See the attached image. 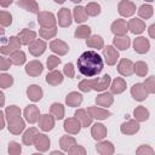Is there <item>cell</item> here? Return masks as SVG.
<instances>
[{
    "mask_svg": "<svg viewBox=\"0 0 155 155\" xmlns=\"http://www.w3.org/2000/svg\"><path fill=\"white\" fill-rule=\"evenodd\" d=\"M63 74L69 78V79H73L75 76V68H74V64L73 63H67L63 68Z\"/></svg>",
    "mask_w": 155,
    "mask_h": 155,
    "instance_id": "obj_53",
    "label": "cell"
},
{
    "mask_svg": "<svg viewBox=\"0 0 155 155\" xmlns=\"http://www.w3.org/2000/svg\"><path fill=\"white\" fill-rule=\"evenodd\" d=\"M23 115H24V119H25L27 122L35 124L40 119V110H39V108L36 105L29 104V105L25 107V109L23 111Z\"/></svg>",
    "mask_w": 155,
    "mask_h": 155,
    "instance_id": "obj_8",
    "label": "cell"
},
{
    "mask_svg": "<svg viewBox=\"0 0 155 155\" xmlns=\"http://www.w3.org/2000/svg\"><path fill=\"white\" fill-rule=\"evenodd\" d=\"M104 67L103 58L93 50L85 51L78 58V69L80 74L86 78H93L98 75Z\"/></svg>",
    "mask_w": 155,
    "mask_h": 155,
    "instance_id": "obj_1",
    "label": "cell"
},
{
    "mask_svg": "<svg viewBox=\"0 0 155 155\" xmlns=\"http://www.w3.org/2000/svg\"><path fill=\"white\" fill-rule=\"evenodd\" d=\"M68 154H70V155H85V154H86V149H85L82 145L75 144V145H73V147L69 149Z\"/></svg>",
    "mask_w": 155,
    "mask_h": 155,
    "instance_id": "obj_54",
    "label": "cell"
},
{
    "mask_svg": "<svg viewBox=\"0 0 155 155\" xmlns=\"http://www.w3.org/2000/svg\"><path fill=\"white\" fill-rule=\"evenodd\" d=\"M113 45L120 50V51H125L130 47L131 45V39L127 35H121V36H114L113 39Z\"/></svg>",
    "mask_w": 155,
    "mask_h": 155,
    "instance_id": "obj_31",
    "label": "cell"
},
{
    "mask_svg": "<svg viewBox=\"0 0 155 155\" xmlns=\"http://www.w3.org/2000/svg\"><path fill=\"white\" fill-rule=\"evenodd\" d=\"M86 45L91 48H96V50H103L104 48V41L102 39V36L99 35H91L88 39H86Z\"/></svg>",
    "mask_w": 155,
    "mask_h": 155,
    "instance_id": "obj_36",
    "label": "cell"
},
{
    "mask_svg": "<svg viewBox=\"0 0 155 155\" xmlns=\"http://www.w3.org/2000/svg\"><path fill=\"white\" fill-rule=\"evenodd\" d=\"M111 33L115 36H121V35H126V33L128 31V22H126L125 19H115L111 23Z\"/></svg>",
    "mask_w": 155,
    "mask_h": 155,
    "instance_id": "obj_11",
    "label": "cell"
},
{
    "mask_svg": "<svg viewBox=\"0 0 155 155\" xmlns=\"http://www.w3.org/2000/svg\"><path fill=\"white\" fill-rule=\"evenodd\" d=\"M148 91L144 87L143 82H137L131 87V96L133 97V99L138 101V102H143L148 98Z\"/></svg>",
    "mask_w": 155,
    "mask_h": 155,
    "instance_id": "obj_7",
    "label": "cell"
},
{
    "mask_svg": "<svg viewBox=\"0 0 155 155\" xmlns=\"http://www.w3.org/2000/svg\"><path fill=\"white\" fill-rule=\"evenodd\" d=\"M0 117H1V126H0V128H4L5 127V117H6L5 111H0Z\"/></svg>",
    "mask_w": 155,
    "mask_h": 155,
    "instance_id": "obj_58",
    "label": "cell"
},
{
    "mask_svg": "<svg viewBox=\"0 0 155 155\" xmlns=\"http://www.w3.org/2000/svg\"><path fill=\"white\" fill-rule=\"evenodd\" d=\"M57 18H58V25L62 27V28H68L71 24V22H73L71 12L67 7H63V8H61L58 11Z\"/></svg>",
    "mask_w": 155,
    "mask_h": 155,
    "instance_id": "obj_16",
    "label": "cell"
},
{
    "mask_svg": "<svg viewBox=\"0 0 155 155\" xmlns=\"http://www.w3.org/2000/svg\"><path fill=\"white\" fill-rule=\"evenodd\" d=\"M81 124L80 121L74 116V117H68L64 120L63 124V128L68 134H78L81 130Z\"/></svg>",
    "mask_w": 155,
    "mask_h": 155,
    "instance_id": "obj_9",
    "label": "cell"
},
{
    "mask_svg": "<svg viewBox=\"0 0 155 155\" xmlns=\"http://www.w3.org/2000/svg\"><path fill=\"white\" fill-rule=\"evenodd\" d=\"M128 30L132 34H142L145 30V23L140 18H131L128 21Z\"/></svg>",
    "mask_w": 155,
    "mask_h": 155,
    "instance_id": "obj_24",
    "label": "cell"
},
{
    "mask_svg": "<svg viewBox=\"0 0 155 155\" xmlns=\"http://www.w3.org/2000/svg\"><path fill=\"white\" fill-rule=\"evenodd\" d=\"M21 46H22V44L19 42V40H18L17 36H10L7 44H6V45H2V46L0 47V51H1V54H5V56L8 54V56H10L12 52L19 50Z\"/></svg>",
    "mask_w": 155,
    "mask_h": 155,
    "instance_id": "obj_10",
    "label": "cell"
},
{
    "mask_svg": "<svg viewBox=\"0 0 155 155\" xmlns=\"http://www.w3.org/2000/svg\"><path fill=\"white\" fill-rule=\"evenodd\" d=\"M17 6L30 12V13H39V4L35 0H18L17 1Z\"/></svg>",
    "mask_w": 155,
    "mask_h": 155,
    "instance_id": "obj_29",
    "label": "cell"
},
{
    "mask_svg": "<svg viewBox=\"0 0 155 155\" xmlns=\"http://www.w3.org/2000/svg\"><path fill=\"white\" fill-rule=\"evenodd\" d=\"M96 150L101 155H113L115 151V148L113 143L109 140H98L96 145Z\"/></svg>",
    "mask_w": 155,
    "mask_h": 155,
    "instance_id": "obj_23",
    "label": "cell"
},
{
    "mask_svg": "<svg viewBox=\"0 0 155 155\" xmlns=\"http://www.w3.org/2000/svg\"><path fill=\"white\" fill-rule=\"evenodd\" d=\"M133 50L139 54H144L150 50V42L144 36H138L133 40Z\"/></svg>",
    "mask_w": 155,
    "mask_h": 155,
    "instance_id": "obj_13",
    "label": "cell"
},
{
    "mask_svg": "<svg viewBox=\"0 0 155 155\" xmlns=\"http://www.w3.org/2000/svg\"><path fill=\"white\" fill-rule=\"evenodd\" d=\"M54 121L56 119L53 117L52 114H42L40 115V119H39V128L42 130L44 132H48L51 130H53L54 127Z\"/></svg>",
    "mask_w": 155,
    "mask_h": 155,
    "instance_id": "obj_15",
    "label": "cell"
},
{
    "mask_svg": "<svg viewBox=\"0 0 155 155\" xmlns=\"http://www.w3.org/2000/svg\"><path fill=\"white\" fill-rule=\"evenodd\" d=\"M87 110H88L90 115L96 120H105L111 115V113L109 110L99 108V107H88Z\"/></svg>",
    "mask_w": 155,
    "mask_h": 155,
    "instance_id": "obj_25",
    "label": "cell"
},
{
    "mask_svg": "<svg viewBox=\"0 0 155 155\" xmlns=\"http://www.w3.org/2000/svg\"><path fill=\"white\" fill-rule=\"evenodd\" d=\"M8 58L11 59V62H12L13 65H22V64H24L25 61H27L25 53H24L22 50H17V51L12 52Z\"/></svg>",
    "mask_w": 155,
    "mask_h": 155,
    "instance_id": "obj_39",
    "label": "cell"
},
{
    "mask_svg": "<svg viewBox=\"0 0 155 155\" xmlns=\"http://www.w3.org/2000/svg\"><path fill=\"white\" fill-rule=\"evenodd\" d=\"M110 92L113 94H120L126 90V81L122 78H116L110 84Z\"/></svg>",
    "mask_w": 155,
    "mask_h": 155,
    "instance_id": "obj_33",
    "label": "cell"
},
{
    "mask_svg": "<svg viewBox=\"0 0 155 155\" xmlns=\"http://www.w3.org/2000/svg\"><path fill=\"white\" fill-rule=\"evenodd\" d=\"M85 8H86L87 15L91 17H96L101 13V5L98 2H88L85 6Z\"/></svg>",
    "mask_w": 155,
    "mask_h": 155,
    "instance_id": "obj_44",
    "label": "cell"
},
{
    "mask_svg": "<svg viewBox=\"0 0 155 155\" xmlns=\"http://www.w3.org/2000/svg\"><path fill=\"white\" fill-rule=\"evenodd\" d=\"M56 4H63V2H65V0H53Z\"/></svg>",
    "mask_w": 155,
    "mask_h": 155,
    "instance_id": "obj_60",
    "label": "cell"
},
{
    "mask_svg": "<svg viewBox=\"0 0 155 155\" xmlns=\"http://www.w3.org/2000/svg\"><path fill=\"white\" fill-rule=\"evenodd\" d=\"M140 126H139V122L134 119V120H128L126 122H124L121 126H120V131L121 133L126 134V136H132V134H136L138 131H139Z\"/></svg>",
    "mask_w": 155,
    "mask_h": 155,
    "instance_id": "obj_18",
    "label": "cell"
},
{
    "mask_svg": "<svg viewBox=\"0 0 155 155\" xmlns=\"http://www.w3.org/2000/svg\"><path fill=\"white\" fill-rule=\"evenodd\" d=\"M148 64L143 61H138L133 64V71L136 73V75H138L139 78H144L148 74Z\"/></svg>",
    "mask_w": 155,
    "mask_h": 155,
    "instance_id": "obj_42",
    "label": "cell"
},
{
    "mask_svg": "<svg viewBox=\"0 0 155 155\" xmlns=\"http://www.w3.org/2000/svg\"><path fill=\"white\" fill-rule=\"evenodd\" d=\"M75 144H76V139L74 137H71V136H68V134L67 136H62L61 139H59V147H61V149L63 151H67V153Z\"/></svg>",
    "mask_w": 155,
    "mask_h": 155,
    "instance_id": "obj_40",
    "label": "cell"
},
{
    "mask_svg": "<svg viewBox=\"0 0 155 155\" xmlns=\"http://www.w3.org/2000/svg\"><path fill=\"white\" fill-rule=\"evenodd\" d=\"M57 34V27H52V28H41L39 30V35L45 39V40H48V39H52L54 38Z\"/></svg>",
    "mask_w": 155,
    "mask_h": 155,
    "instance_id": "obj_45",
    "label": "cell"
},
{
    "mask_svg": "<svg viewBox=\"0 0 155 155\" xmlns=\"http://www.w3.org/2000/svg\"><path fill=\"white\" fill-rule=\"evenodd\" d=\"M0 23H1V27H8L11 25L12 23V15L7 11H1L0 12Z\"/></svg>",
    "mask_w": 155,
    "mask_h": 155,
    "instance_id": "obj_48",
    "label": "cell"
},
{
    "mask_svg": "<svg viewBox=\"0 0 155 155\" xmlns=\"http://www.w3.org/2000/svg\"><path fill=\"white\" fill-rule=\"evenodd\" d=\"M38 23L41 28H52L57 27V19L52 12L48 11H40L38 13Z\"/></svg>",
    "mask_w": 155,
    "mask_h": 155,
    "instance_id": "obj_3",
    "label": "cell"
},
{
    "mask_svg": "<svg viewBox=\"0 0 155 155\" xmlns=\"http://www.w3.org/2000/svg\"><path fill=\"white\" fill-rule=\"evenodd\" d=\"M133 64L132 61L127 59V58H122L119 64H117V71L120 75L122 76H131L134 71H133Z\"/></svg>",
    "mask_w": 155,
    "mask_h": 155,
    "instance_id": "obj_19",
    "label": "cell"
},
{
    "mask_svg": "<svg viewBox=\"0 0 155 155\" xmlns=\"http://www.w3.org/2000/svg\"><path fill=\"white\" fill-rule=\"evenodd\" d=\"M144 1H147V2H153V1H155V0H144Z\"/></svg>",
    "mask_w": 155,
    "mask_h": 155,
    "instance_id": "obj_63",
    "label": "cell"
},
{
    "mask_svg": "<svg viewBox=\"0 0 155 155\" xmlns=\"http://www.w3.org/2000/svg\"><path fill=\"white\" fill-rule=\"evenodd\" d=\"M61 64V59L57 56H48L46 59V65L48 70H54L56 67H58Z\"/></svg>",
    "mask_w": 155,
    "mask_h": 155,
    "instance_id": "obj_49",
    "label": "cell"
},
{
    "mask_svg": "<svg viewBox=\"0 0 155 155\" xmlns=\"http://www.w3.org/2000/svg\"><path fill=\"white\" fill-rule=\"evenodd\" d=\"M28 50H29V52H30V54H33L34 57H39V56H41L44 52H45V50H46V42L44 41V40H41V39H34L29 45H28Z\"/></svg>",
    "mask_w": 155,
    "mask_h": 155,
    "instance_id": "obj_12",
    "label": "cell"
},
{
    "mask_svg": "<svg viewBox=\"0 0 155 155\" xmlns=\"http://www.w3.org/2000/svg\"><path fill=\"white\" fill-rule=\"evenodd\" d=\"M22 111L19 109V107L17 105H8L6 109H5V115H6V119H11V117H15V116H21Z\"/></svg>",
    "mask_w": 155,
    "mask_h": 155,
    "instance_id": "obj_47",
    "label": "cell"
},
{
    "mask_svg": "<svg viewBox=\"0 0 155 155\" xmlns=\"http://www.w3.org/2000/svg\"><path fill=\"white\" fill-rule=\"evenodd\" d=\"M117 12L122 17H131L136 12V5L131 0H121L117 5Z\"/></svg>",
    "mask_w": 155,
    "mask_h": 155,
    "instance_id": "obj_6",
    "label": "cell"
},
{
    "mask_svg": "<svg viewBox=\"0 0 155 155\" xmlns=\"http://www.w3.org/2000/svg\"><path fill=\"white\" fill-rule=\"evenodd\" d=\"M103 57H104V61L108 65H114L116 64L117 59H119V52H117V48L115 46H111V45H108L103 48Z\"/></svg>",
    "mask_w": 155,
    "mask_h": 155,
    "instance_id": "obj_5",
    "label": "cell"
},
{
    "mask_svg": "<svg viewBox=\"0 0 155 155\" xmlns=\"http://www.w3.org/2000/svg\"><path fill=\"white\" fill-rule=\"evenodd\" d=\"M148 34H149V36H150L151 39L155 40V23H153L151 25H149V28H148Z\"/></svg>",
    "mask_w": 155,
    "mask_h": 155,
    "instance_id": "obj_56",
    "label": "cell"
},
{
    "mask_svg": "<svg viewBox=\"0 0 155 155\" xmlns=\"http://www.w3.org/2000/svg\"><path fill=\"white\" fill-rule=\"evenodd\" d=\"M7 128L10 133L17 136V134H21L25 128V122L22 119V116H15L7 120Z\"/></svg>",
    "mask_w": 155,
    "mask_h": 155,
    "instance_id": "obj_4",
    "label": "cell"
},
{
    "mask_svg": "<svg viewBox=\"0 0 155 155\" xmlns=\"http://www.w3.org/2000/svg\"><path fill=\"white\" fill-rule=\"evenodd\" d=\"M96 103L99 107L108 108L114 103V97L111 92H102L96 97Z\"/></svg>",
    "mask_w": 155,
    "mask_h": 155,
    "instance_id": "obj_30",
    "label": "cell"
},
{
    "mask_svg": "<svg viewBox=\"0 0 155 155\" xmlns=\"http://www.w3.org/2000/svg\"><path fill=\"white\" fill-rule=\"evenodd\" d=\"M107 127L101 122H96L91 127V136L94 140H103L107 137Z\"/></svg>",
    "mask_w": 155,
    "mask_h": 155,
    "instance_id": "obj_20",
    "label": "cell"
},
{
    "mask_svg": "<svg viewBox=\"0 0 155 155\" xmlns=\"http://www.w3.org/2000/svg\"><path fill=\"white\" fill-rule=\"evenodd\" d=\"M144 87L148 91V93H155V76L151 75L144 80Z\"/></svg>",
    "mask_w": 155,
    "mask_h": 155,
    "instance_id": "obj_50",
    "label": "cell"
},
{
    "mask_svg": "<svg viewBox=\"0 0 155 155\" xmlns=\"http://www.w3.org/2000/svg\"><path fill=\"white\" fill-rule=\"evenodd\" d=\"M0 97H1V105H4V103H5V94H4V92L0 93Z\"/></svg>",
    "mask_w": 155,
    "mask_h": 155,
    "instance_id": "obj_59",
    "label": "cell"
},
{
    "mask_svg": "<svg viewBox=\"0 0 155 155\" xmlns=\"http://www.w3.org/2000/svg\"><path fill=\"white\" fill-rule=\"evenodd\" d=\"M75 38L76 39H88L91 36V28L88 25H80L75 29V33H74Z\"/></svg>",
    "mask_w": 155,
    "mask_h": 155,
    "instance_id": "obj_43",
    "label": "cell"
},
{
    "mask_svg": "<svg viewBox=\"0 0 155 155\" xmlns=\"http://www.w3.org/2000/svg\"><path fill=\"white\" fill-rule=\"evenodd\" d=\"M154 153H155L154 149L150 145H145V144L139 145L137 148V150H136V154L137 155H153Z\"/></svg>",
    "mask_w": 155,
    "mask_h": 155,
    "instance_id": "obj_52",
    "label": "cell"
},
{
    "mask_svg": "<svg viewBox=\"0 0 155 155\" xmlns=\"http://www.w3.org/2000/svg\"><path fill=\"white\" fill-rule=\"evenodd\" d=\"M137 12H138V16H139L140 18H143V19H149V18H151V16H153V13H154V8H153V6L149 5V4H143L142 6H139V8L137 10Z\"/></svg>",
    "mask_w": 155,
    "mask_h": 155,
    "instance_id": "obj_41",
    "label": "cell"
},
{
    "mask_svg": "<svg viewBox=\"0 0 155 155\" xmlns=\"http://www.w3.org/2000/svg\"><path fill=\"white\" fill-rule=\"evenodd\" d=\"M65 103H67L68 107H73V108L79 107L82 103L81 93H79V92H70V93H68L67 97H65Z\"/></svg>",
    "mask_w": 155,
    "mask_h": 155,
    "instance_id": "obj_34",
    "label": "cell"
},
{
    "mask_svg": "<svg viewBox=\"0 0 155 155\" xmlns=\"http://www.w3.org/2000/svg\"><path fill=\"white\" fill-rule=\"evenodd\" d=\"M13 85V78L10 75V74H6V73H2L0 75V87L2 90L5 88H8Z\"/></svg>",
    "mask_w": 155,
    "mask_h": 155,
    "instance_id": "obj_46",
    "label": "cell"
},
{
    "mask_svg": "<svg viewBox=\"0 0 155 155\" xmlns=\"http://www.w3.org/2000/svg\"><path fill=\"white\" fill-rule=\"evenodd\" d=\"M50 50H51L53 53L58 54V56H64V54L68 53L69 46H68V44H65L63 40L54 39V40H52V41L50 42Z\"/></svg>",
    "mask_w": 155,
    "mask_h": 155,
    "instance_id": "obj_17",
    "label": "cell"
},
{
    "mask_svg": "<svg viewBox=\"0 0 155 155\" xmlns=\"http://www.w3.org/2000/svg\"><path fill=\"white\" fill-rule=\"evenodd\" d=\"M50 114H52L56 120H62L65 114L64 105L61 103H52L50 107Z\"/></svg>",
    "mask_w": 155,
    "mask_h": 155,
    "instance_id": "obj_38",
    "label": "cell"
},
{
    "mask_svg": "<svg viewBox=\"0 0 155 155\" xmlns=\"http://www.w3.org/2000/svg\"><path fill=\"white\" fill-rule=\"evenodd\" d=\"M74 116L80 121V124H81V126H82V127H88V126H91L92 120H93V117L90 115L88 110L82 109V108L78 109V110L75 111Z\"/></svg>",
    "mask_w": 155,
    "mask_h": 155,
    "instance_id": "obj_22",
    "label": "cell"
},
{
    "mask_svg": "<svg viewBox=\"0 0 155 155\" xmlns=\"http://www.w3.org/2000/svg\"><path fill=\"white\" fill-rule=\"evenodd\" d=\"M63 74L58 70H51L47 75H46V82L51 86H58L59 84L63 82Z\"/></svg>",
    "mask_w": 155,
    "mask_h": 155,
    "instance_id": "obj_32",
    "label": "cell"
},
{
    "mask_svg": "<svg viewBox=\"0 0 155 155\" xmlns=\"http://www.w3.org/2000/svg\"><path fill=\"white\" fill-rule=\"evenodd\" d=\"M17 38L19 40V42L22 45H29L34 39H36V33L31 29H28V28H24L22 29L18 34H17Z\"/></svg>",
    "mask_w": 155,
    "mask_h": 155,
    "instance_id": "obj_21",
    "label": "cell"
},
{
    "mask_svg": "<svg viewBox=\"0 0 155 155\" xmlns=\"http://www.w3.org/2000/svg\"><path fill=\"white\" fill-rule=\"evenodd\" d=\"M51 154H53V155H56V154H58V155H62V153H61V151H52Z\"/></svg>",
    "mask_w": 155,
    "mask_h": 155,
    "instance_id": "obj_62",
    "label": "cell"
},
{
    "mask_svg": "<svg viewBox=\"0 0 155 155\" xmlns=\"http://www.w3.org/2000/svg\"><path fill=\"white\" fill-rule=\"evenodd\" d=\"M12 2H13V0H0V5H1L2 7H7V6H10Z\"/></svg>",
    "mask_w": 155,
    "mask_h": 155,
    "instance_id": "obj_57",
    "label": "cell"
},
{
    "mask_svg": "<svg viewBox=\"0 0 155 155\" xmlns=\"http://www.w3.org/2000/svg\"><path fill=\"white\" fill-rule=\"evenodd\" d=\"M11 65H12L11 59H10V58H6L5 54H2V56L0 57V69L5 71V70H7Z\"/></svg>",
    "mask_w": 155,
    "mask_h": 155,
    "instance_id": "obj_55",
    "label": "cell"
},
{
    "mask_svg": "<svg viewBox=\"0 0 155 155\" xmlns=\"http://www.w3.org/2000/svg\"><path fill=\"white\" fill-rule=\"evenodd\" d=\"M111 84V78L109 74L103 75L102 78H94V79H85L79 82V90L81 92H90L92 90L103 92L105 91Z\"/></svg>",
    "mask_w": 155,
    "mask_h": 155,
    "instance_id": "obj_2",
    "label": "cell"
},
{
    "mask_svg": "<svg viewBox=\"0 0 155 155\" xmlns=\"http://www.w3.org/2000/svg\"><path fill=\"white\" fill-rule=\"evenodd\" d=\"M50 138L45 134V133H39L36 139H35V143H34V147L36 150L44 153V151H47L48 148H50Z\"/></svg>",
    "mask_w": 155,
    "mask_h": 155,
    "instance_id": "obj_26",
    "label": "cell"
},
{
    "mask_svg": "<svg viewBox=\"0 0 155 155\" xmlns=\"http://www.w3.org/2000/svg\"><path fill=\"white\" fill-rule=\"evenodd\" d=\"M24 70H25V73H27L29 76L36 78V76H39V75L42 73V70H44V65H42V63H41L40 61L34 59V61H30L29 63L25 64Z\"/></svg>",
    "mask_w": 155,
    "mask_h": 155,
    "instance_id": "obj_14",
    "label": "cell"
},
{
    "mask_svg": "<svg viewBox=\"0 0 155 155\" xmlns=\"http://www.w3.org/2000/svg\"><path fill=\"white\" fill-rule=\"evenodd\" d=\"M22 153V147L19 143L15 142V140H11L8 143V154L10 155H19Z\"/></svg>",
    "mask_w": 155,
    "mask_h": 155,
    "instance_id": "obj_51",
    "label": "cell"
},
{
    "mask_svg": "<svg viewBox=\"0 0 155 155\" xmlns=\"http://www.w3.org/2000/svg\"><path fill=\"white\" fill-rule=\"evenodd\" d=\"M71 2H74V4H79V2H81L82 0H70Z\"/></svg>",
    "mask_w": 155,
    "mask_h": 155,
    "instance_id": "obj_61",
    "label": "cell"
},
{
    "mask_svg": "<svg viewBox=\"0 0 155 155\" xmlns=\"http://www.w3.org/2000/svg\"><path fill=\"white\" fill-rule=\"evenodd\" d=\"M133 117L138 121V122H143V121H147L149 119V110L143 107V105H138L134 108L133 110Z\"/></svg>",
    "mask_w": 155,
    "mask_h": 155,
    "instance_id": "obj_37",
    "label": "cell"
},
{
    "mask_svg": "<svg viewBox=\"0 0 155 155\" xmlns=\"http://www.w3.org/2000/svg\"><path fill=\"white\" fill-rule=\"evenodd\" d=\"M73 17L76 23H84L87 21L88 15L86 12V8L82 6H75L73 10Z\"/></svg>",
    "mask_w": 155,
    "mask_h": 155,
    "instance_id": "obj_35",
    "label": "cell"
},
{
    "mask_svg": "<svg viewBox=\"0 0 155 155\" xmlns=\"http://www.w3.org/2000/svg\"><path fill=\"white\" fill-rule=\"evenodd\" d=\"M38 134H39L38 128H35V127L28 128V130L23 133V136H22V142H23V144H24V145H28V147L34 145Z\"/></svg>",
    "mask_w": 155,
    "mask_h": 155,
    "instance_id": "obj_28",
    "label": "cell"
},
{
    "mask_svg": "<svg viewBox=\"0 0 155 155\" xmlns=\"http://www.w3.org/2000/svg\"><path fill=\"white\" fill-rule=\"evenodd\" d=\"M44 96V91L39 85H30L27 88V97L31 102H39Z\"/></svg>",
    "mask_w": 155,
    "mask_h": 155,
    "instance_id": "obj_27",
    "label": "cell"
}]
</instances>
